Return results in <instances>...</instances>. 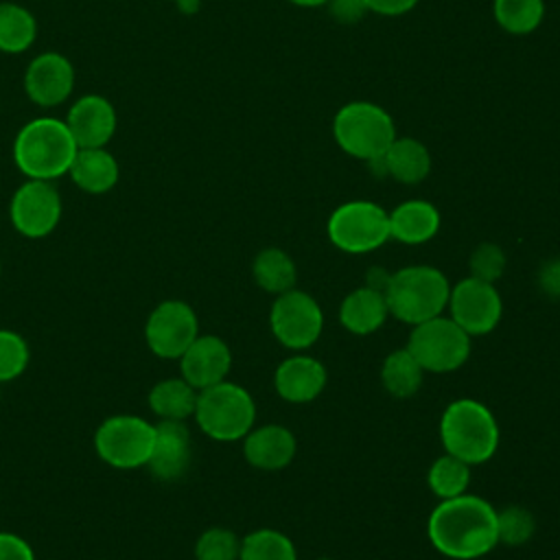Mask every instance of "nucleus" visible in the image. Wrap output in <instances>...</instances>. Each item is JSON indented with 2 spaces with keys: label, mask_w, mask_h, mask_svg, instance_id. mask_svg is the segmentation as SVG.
<instances>
[{
  "label": "nucleus",
  "mask_w": 560,
  "mask_h": 560,
  "mask_svg": "<svg viewBox=\"0 0 560 560\" xmlns=\"http://www.w3.org/2000/svg\"><path fill=\"white\" fill-rule=\"evenodd\" d=\"M241 538L228 527H210L195 542V560H238Z\"/></svg>",
  "instance_id": "473e14b6"
},
{
  "label": "nucleus",
  "mask_w": 560,
  "mask_h": 560,
  "mask_svg": "<svg viewBox=\"0 0 560 560\" xmlns=\"http://www.w3.org/2000/svg\"><path fill=\"white\" fill-rule=\"evenodd\" d=\"M332 136L341 151L370 162L389 149L396 138V127L381 105L352 101L335 114Z\"/></svg>",
  "instance_id": "423d86ee"
},
{
  "label": "nucleus",
  "mask_w": 560,
  "mask_h": 560,
  "mask_svg": "<svg viewBox=\"0 0 560 560\" xmlns=\"http://www.w3.org/2000/svg\"><path fill=\"white\" fill-rule=\"evenodd\" d=\"M328 381V372L322 361L308 354H293L284 359L273 374V387L278 396L293 405L315 400Z\"/></svg>",
  "instance_id": "a211bd4d"
},
{
  "label": "nucleus",
  "mask_w": 560,
  "mask_h": 560,
  "mask_svg": "<svg viewBox=\"0 0 560 560\" xmlns=\"http://www.w3.org/2000/svg\"><path fill=\"white\" fill-rule=\"evenodd\" d=\"M492 13L497 24L510 35H527L538 28L545 15L542 0H494Z\"/></svg>",
  "instance_id": "c756f323"
},
{
  "label": "nucleus",
  "mask_w": 560,
  "mask_h": 560,
  "mask_svg": "<svg viewBox=\"0 0 560 560\" xmlns=\"http://www.w3.org/2000/svg\"><path fill=\"white\" fill-rule=\"evenodd\" d=\"M77 142L63 120L35 118L15 136L13 162L26 179L52 182L70 171Z\"/></svg>",
  "instance_id": "f03ea898"
},
{
  "label": "nucleus",
  "mask_w": 560,
  "mask_h": 560,
  "mask_svg": "<svg viewBox=\"0 0 560 560\" xmlns=\"http://www.w3.org/2000/svg\"><path fill=\"white\" fill-rule=\"evenodd\" d=\"M448 317L470 337L492 332L503 315V300L492 282L464 278L448 293Z\"/></svg>",
  "instance_id": "9b49d317"
},
{
  "label": "nucleus",
  "mask_w": 560,
  "mask_h": 560,
  "mask_svg": "<svg viewBox=\"0 0 560 560\" xmlns=\"http://www.w3.org/2000/svg\"><path fill=\"white\" fill-rule=\"evenodd\" d=\"M192 418L208 438L236 442L254 429L256 402L245 387L225 378L199 392Z\"/></svg>",
  "instance_id": "39448f33"
},
{
  "label": "nucleus",
  "mask_w": 560,
  "mask_h": 560,
  "mask_svg": "<svg viewBox=\"0 0 560 560\" xmlns=\"http://www.w3.org/2000/svg\"><path fill=\"white\" fill-rule=\"evenodd\" d=\"M177 361L179 376L201 392L228 378L232 370V350L217 335H197Z\"/></svg>",
  "instance_id": "2eb2a0df"
},
{
  "label": "nucleus",
  "mask_w": 560,
  "mask_h": 560,
  "mask_svg": "<svg viewBox=\"0 0 560 560\" xmlns=\"http://www.w3.org/2000/svg\"><path fill=\"white\" fill-rule=\"evenodd\" d=\"M199 335V319L184 300H164L147 317L144 341L160 359H179Z\"/></svg>",
  "instance_id": "f8f14e48"
},
{
  "label": "nucleus",
  "mask_w": 560,
  "mask_h": 560,
  "mask_svg": "<svg viewBox=\"0 0 560 560\" xmlns=\"http://www.w3.org/2000/svg\"><path fill=\"white\" fill-rule=\"evenodd\" d=\"M74 88V68L61 52L37 55L24 72V92L39 107L61 105Z\"/></svg>",
  "instance_id": "4468645a"
},
{
  "label": "nucleus",
  "mask_w": 560,
  "mask_h": 560,
  "mask_svg": "<svg viewBox=\"0 0 560 560\" xmlns=\"http://www.w3.org/2000/svg\"><path fill=\"white\" fill-rule=\"evenodd\" d=\"M197 396H199V392L188 381L177 376V378L158 381L151 387L147 402H149V409L160 420L186 422L195 413Z\"/></svg>",
  "instance_id": "b1692460"
},
{
  "label": "nucleus",
  "mask_w": 560,
  "mask_h": 560,
  "mask_svg": "<svg viewBox=\"0 0 560 560\" xmlns=\"http://www.w3.org/2000/svg\"><path fill=\"white\" fill-rule=\"evenodd\" d=\"M61 210V197L52 182L26 179L11 197L9 219L22 236L44 238L59 225Z\"/></svg>",
  "instance_id": "ddd939ff"
},
{
  "label": "nucleus",
  "mask_w": 560,
  "mask_h": 560,
  "mask_svg": "<svg viewBox=\"0 0 560 560\" xmlns=\"http://www.w3.org/2000/svg\"><path fill=\"white\" fill-rule=\"evenodd\" d=\"M326 232L337 249L368 254L389 238V212L374 201H346L328 217Z\"/></svg>",
  "instance_id": "1a4fd4ad"
},
{
  "label": "nucleus",
  "mask_w": 560,
  "mask_h": 560,
  "mask_svg": "<svg viewBox=\"0 0 560 560\" xmlns=\"http://www.w3.org/2000/svg\"><path fill=\"white\" fill-rule=\"evenodd\" d=\"M252 276L262 291L273 295L295 289V282H298L295 262L280 247L260 249L252 262Z\"/></svg>",
  "instance_id": "393cba45"
},
{
  "label": "nucleus",
  "mask_w": 560,
  "mask_h": 560,
  "mask_svg": "<svg viewBox=\"0 0 560 560\" xmlns=\"http://www.w3.org/2000/svg\"><path fill=\"white\" fill-rule=\"evenodd\" d=\"M291 4H298V7H322V4H328V0H289Z\"/></svg>",
  "instance_id": "a19ab883"
},
{
  "label": "nucleus",
  "mask_w": 560,
  "mask_h": 560,
  "mask_svg": "<svg viewBox=\"0 0 560 560\" xmlns=\"http://www.w3.org/2000/svg\"><path fill=\"white\" fill-rule=\"evenodd\" d=\"M427 534L435 551L451 560H479L499 545L497 510L481 497L442 499L429 514Z\"/></svg>",
  "instance_id": "f257e3e1"
},
{
  "label": "nucleus",
  "mask_w": 560,
  "mask_h": 560,
  "mask_svg": "<svg viewBox=\"0 0 560 560\" xmlns=\"http://www.w3.org/2000/svg\"><path fill=\"white\" fill-rule=\"evenodd\" d=\"M381 160L385 175L400 184H420L431 171V153L416 138H394Z\"/></svg>",
  "instance_id": "5701e85b"
},
{
  "label": "nucleus",
  "mask_w": 560,
  "mask_h": 560,
  "mask_svg": "<svg viewBox=\"0 0 560 560\" xmlns=\"http://www.w3.org/2000/svg\"><path fill=\"white\" fill-rule=\"evenodd\" d=\"M175 2H177L179 11H182V13H188V15L199 9V0H175Z\"/></svg>",
  "instance_id": "ea45409f"
},
{
  "label": "nucleus",
  "mask_w": 560,
  "mask_h": 560,
  "mask_svg": "<svg viewBox=\"0 0 560 560\" xmlns=\"http://www.w3.org/2000/svg\"><path fill=\"white\" fill-rule=\"evenodd\" d=\"M424 372L444 374L459 370L470 357V335L451 317L438 315L416 324L405 346Z\"/></svg>",
  "instance_id": "6e6552de"
},
{
  "label": "nucleus",
  "mask_w": 560,
  "mask_h": 560,
  "mask_svg": "<svg viewBox=\"0 0 560 560\" xmlns=\"http://www.w3.org/2000/svg\"><path fill=\"white\" fill-rule=\"evenodd\" d=\"M328 7L332 18L343 24L359 22L368 13V7L363 0H328Z\"/></svg>",
  "instance_id": "c9c22d12"
},
{
  "label": "nucleus",
  "mask_w": 560,
  "mask_h": 560,
  "mask_svg": "<svg viewBox=\"0 0 560 560\" xmlns=\"http://www.w3.org/2000/svg\"><path fill=\"white\" fill-rule=\"evenodd\" d=\"M389 278H392V273H389L387 269H383V267H372V269L368 271L365 287L385 293V289H387V284H389Z\"/></svg>",
  "instance_id": "58836bf2"
},
{
  "label": "nucleus",
  "mask_w": 560,
  "mask_h": 560,
  "mask_svg": "<svg viewBox=\"0 0 560 560\" xmlns=\"http://www.w3.org/2000/svg\"><path fill=\"white\" fill-rule=\"evenodd\" d=\"M298 451L295 435L282 424L254 427L243 438V457L258 470H282L287 468Z\"/></svg>",
  "instance_id": "6ab92c4d"
},
{
  "label": "nucleus",
  "mask_w": 560,
  "mask_h": 560,
  "mask_svg": "<svg viewBox=\"0 0 560 560\" xmlns=\"http://www.w3.org/2000/svg\"><path fill=\"white\" fill-rule=\"evenodd\" d=\"M238 560H298V551L287 534L260 527L241 538Z\"/></svg>",
  "instance_id": "c85d7f7f"
},
{
  "label": "nucleus",
  "mask_w": 560,
  "mask_h": 560,
  "mask_svg": "<svg viewBox=\"0 0 560 560\" xmlns=\"http://www.w3.org/2000/svg\"><path fill=\"white\" fill-rule=\"evenodd\" d=\"M540 289L551 295V298H560V260H549L542 265L540 276H538Z\"/></svg>",
  "instance_id": "4c0bfd02"
},
{
  "label": "nucleus",
  "mask_w": 560,
  "mask_h": 560,
  "mask_svg": "<svg viewBox=\"0 0 560 560\" xmlns=\"http://www.w3.org/2000/svg\"><path fill=\"white\" fill-rule=\"evenodd\" d=\"M0 276H2V262H0Z\"/></svg>",
  "instance_id": "37998d69"
},
{
  "label": "nucleus",
  "mask_w": 560,
  "mask_h": 560,
  "mask_svg": "<svg viewBox=\"0 0 560 560\" xmlns=\"http://www.w3.org/2000/svg\"><path fill=\"white\" fill-rule=\"evenodd\" d=\"M68 173L83 192L103 195L116 186L120 168L116 158L105 147H96V149H77V155Z\"/></svg>",
  "instance_id": "4be33fe9"
},
{
  "label": "nucleus",
  "mask_w": 560,
  "mask_h": 560,
  "mask_svg": "<svg viewBox=\"0 0 560 560\" xmlns=\"http://www.w3.org/2000/svg\"><path fill=\"white\" fill-rule=\"evenodd\" d=\"M155 440V424L133 413L105 418L94 433L96 455L112 468L133 470L149 462Z\"/></svg>",
  "instance_id": "0eeeda50"
},
{
  "label": "nucleus",
  "mask_w": 560,
  "mask_h": 560,
  "mask_svg": "<svg viewBox=\"0 0 560 560\" xmlns=\"http://www.w3.org/2000/svg\"><path fill=\"white\" fill-rule=\"evenodd\" d=\"M427 483L429 490L442 501V499H453L459 497L468 490L470 483V466L462 462L459 457L444 453L440 455L427 472Z\"/></svg>",
  "instance_id": "cd10ccee"
},
{
  "label": "nucleus",
  "mask_w": 560,
  "mask_h": 560,
  "mask_svg": "<svg viewBox=\"0 0 560 560\" xmlns=\"http://www.w3.org/2000/svg\"><path fill=\"white\" fill-rule=\"evenodd\" d=\"M505 265H508L505 252L497 243L477 245L468 260L470 276L483 280V282H492V284L503 276Z\"/></svg>",
  "instance_id": "72a5a7b5"
},
{
  "label": "nucleus",
  "mask_w": 560,
  "mask_h": 560,
  "mask_svg": "<svg viewBox=\"0 0 560 560\" xmlns=\"http://www.w3.org/2000/svg\"><path fill=\"white\" fill-rule=\"evenodd\" d=\"M37 37L35 15L15 2H0V50L7 55L24 52Z\"/></svg>",
  "instance_id": "bb28decb"
},
{
  "label": "nucleus",
  "mask_w": 560,
  "mask_h": 560,
  "mask_svg": "<svg viewBox=\"0 0 560 560\" xmlns=\"http://www.w3.org/2000/svg\"><path fill=\"white\" fill-rule=\"evenodd\" d=\"M422 378L424 370L407 348L394 350L385 357L381 368V381L387 394H392L394 398L416 396L422 387Z\"/></svg>",
  "instance_id": "a878e982"
},
{
  "label": "nucleus",
  "mask_w": 560,
  "mask_h": 560,
  "mask_svg": "<svg viewBox=\"0 0 560 560\" xmlns=\"http://www.w3.org/2000/svg\"><path fill=\"white\" fill-rule=\"evenodd\" d=\"M66 125L79 149L105 147L116 131V109L105 96L88 94L70 107Z\"/></svg>",
  "instance_id": "f3484780"
},
{
  "label": "nucleus",
  "mask_w": 560,
  "mask_h": 560,
  "mask_svg": "<svg viewBox=\"0 0 560 560\" xmlns=\"http://www.w3.org/2000/svg\"><path fill=\"white\" fill-rule=\"evenodd\" d=\"M317 560H335V558H317Z\"/></svg>",
  "instance_id": "79ce46f5"
},
{
  "label": "nucleus",
  "mask_w": 560,
  "mask_h": 560,
  "mask_svg": "<svg viewBox=\"0 0 560 560\" xmlns=\"http://www.w3.org/2000/svg\"><path fill=\"white\" fill-rule=\"evenodd\" d=\"M389 315L385 293L370 289V287H359L350 291L339 306V322L341 326L352 332V335H372L376 332Z\"/></svg>",
  "instance_id": "412c9836"
},
{
  "label": "nucleus",
  "mask_w": 560,
  "mask_h": 560,
  "mask_svg": "<svg viewBox=\"0 0 560 560\" xmlns=\"http://www.w3.org/2000/svg\"><path fill=\"white\" fill-rule=\"evenodd\" d=\"M451 284L446 276L431 265H409L392 273L385 289L389 315L416 326L442 315L448 304Z\"/></svg>",
  "instance_id": "20e7f679"
},
{
  "label": "nucleus",
  "mask_w": 560,
  "mask_h": 560,
  "mask_svg": "<svg viewBox=\"0 0 560 560\" xmlns=\"http://www.w3.org/2000/svg\"><path fill=\"white\" fill-rule=\"evenodd\" d=\"M440 230V212L424 199H409L389 212V238L405 245H422Z\"/></svg>",
  "instance_id": "aec40b11"
},
{
  "label": "nucleus",
  "mask_w": 560,
  "mask_h": 560,
  "mask_svg": "<svg viewBox=\"0 0 560 560\" xmlns=\"http://www.w3.org/2000/svg\"><path fill=\"white\" fill-rule=\"evenodd\" d=\"M0 560H35V551L22 536L0 532Z\"/></svg>",
  "instance_id": "f704fd0d"
},
{
  "label": "nucleus",
  "mask_w": 560,
  "mask_h": 560,
  "mask_svg": "<svg viewBox=\"0 0 560 560\" xmlns=\"http://www.w3.org/2000/svg\"><path fill=\"white\" fill-rule=\"evenodd\" d=\"M368 11H374L378 15H402L411 11L418 0H363Z\"/></svg>",
  "instance_id": "e433bc0d"
},
{
  "label": "nucleus",
  "mask_w": 560,
  "mask_h": 560,
  "mask_svg": "<svg viewBox=\"0 0 560 560\" xmlns=\"http://www.w3.org/2000/svg\"><path fill=\"white\" fill-rule=\"evenodd\" d=\"M440 440L444 453H451L468 466L486 464L499 448V422L494 413L475 398L453 400L440 418Z\"/></svg>",
  "instance_id": "7ed1b4c3"
},
{
  "label": "nucleus",
  "mask_w": 560,
  "mask_h": 560,
  "mask_svg": "<svg viewBox=\"0 0 560 560\" xmlns=\"http://www.w3.org/2000/svg\"><path fill=\"white\" fill-rule=\"evenodd\" d=\"M31 359L26 339L9 328H0V385L24 374Z\"/></svg>",
  "instance_id": "2f4dec72"
},
{
  "label": "nucleus",
  "mask_w": 560,
  "mask_h": 560,
  "mask_svg": "<svg viewBox=\"0 0 560 560\" xmlns=\"http://www.w3.org/2000/svg\"><path fill=\"white\" fill-rule=\"evenodd\" d=\"M192 459V440L186 422L160 420L147 468L155 479L175 481L184 477Z\"/></svg>",
  "instance_id": "dca6fc26"
},
{
  "label": "nucleus",
  "mask_w": 560,
  "mask_h": 560,
  "mask_svg": "<svg viewBox=\"0 0 560 560\" xmlns=\"http://www.w3.org/2000/svg\"><path fill=\"white\" fill-rule=\"evenodd\" d=\"M536 529L534 514L523 505H508L497 512V536L508 547L525 545Z\"/></svg>",
  "instance_id": "7c9ffc66"
},
{
  "label": "nucleus",
  "mask_w": 560,
  "mask_h": 560,
  "mask_svg": "<svg viewBox=\"0 0 560 560\" xmlns=\"http://www.w3.org/2000/svg\"><path fill=\"white\" fill-rule=\"evenodd\" d=\"M273 337L289 350L311 348L324 330V313L313 295L300 289H289L276 295L269 313Z\"/></svg>",
  "instance_id": "9d476101"
}]
</instances>
